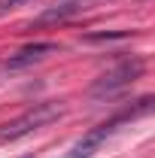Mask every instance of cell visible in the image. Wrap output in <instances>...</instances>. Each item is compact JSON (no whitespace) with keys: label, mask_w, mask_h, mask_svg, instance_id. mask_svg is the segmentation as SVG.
<instances>
[{"label":"cell","mask_w":155,"mask_h":158,"mask_svg":"<svg viewBox=\"0 0 155 158\" xmlns=\"http://www.w3.org/2000/svg\"><path fill=\"white\" fill-rule=\"evenodd\" d=\"M61 116H64V110H61L58 103H34V106H31L27 113H21L19 118L0 125V143L21 140V137H27L31 131H37V128H46L49 122H58Z\"/></svg>","instance_id":"6da1fadb"},{"label":"cell","mask_w":155,"mask_h":158,"mask_svg":"<svg viewBox=\"0 0 155 158\" xmlns=\"http://www.w3.org/2000/svg\"><path fill=\"white\" fill-rule=\"evenodd\" d=\"M140 76H143V58H137V55L125 58L91 82V98H110V94H116L122 88H128L131 82H137Z\"/></svg>","instance_id":"7a4b0ae2"},{"label":"cell","mask_w":155,"mask_h":158,"mask_svg":"<svg viewBox=\"0 0 155 158\" xmlns=\"http://www.w3.org/2000/svg\"><path fill=\"white\" fill-rule=\"evenodd\" d=\"M149 106H152V98H143L140 100V106L137 110H131V113H125V116L119 118H110V122H103V125H97V128H91L88 134H82V137L73 143V149L67 152V158H91L103 146V140L110 137L113 131H116V125L122 122V118H134V116H143V113H149Z\"/></svg>","instance_id":"3957f363"},{"label":"cell","mask_w":155,"mask_h":158,"mask_svg":"<svg viewBox=\"0 0 155 158\" xmlns=\"http://www.w3.org/2000/svg\"><path fill=\"white\" fill-rule=\"evenodd\" d=\"M55 52H58V43H31V46L19 49L15 55H9V58L3 61V70H21V67H31V64H37V61L55 55Z\"/></svg>","instance_id":"277c9868"},{"label":"cell","mask_w":155,"mask_h":158,"mask_svg":"<svg viewBox=\"0 0 155 158\" xmlns=\"http://www.w3.org/2000/svg\"><path fill=\"white\" fill-rule=\"evenodd\" d=\"M85 6L82 3H76V0H64V3H58V6H49L43 15H37V19L31 21V27H43V24H52V21H67L70 15H76V12H82Z\"/></svg>","instance_id":"5b68a950"},{"label":"cell","mask_w":155,"mask_h":158,"mask_svg":"<svg viewBox=\"0 0 155 158\" xmlns=\"http://www.w3.org/2000/svg\"><path fill=\"white\" fill-rule=\"evenodd\" d=\"M125 37H128V31H116V34H110V31H107V34H85L88 43H100V40H125Z\"/></svg>","instance_id":"8992f818"},{"label":"cell","mask_w":155,"mask_h":158,"mask_svg":"<svg viewBox=\"0 0 155 158\" xmlns=\"http://www.w3.org/2000/svg\"><path fill=\"white\" fill-rule=\"evenodd\" d=\"M21 3H27V0H0V15L9 12V9H15V6H21Z\"/></svg>","instance_id":"52a82bcc"},{"label":"cell","mask_w":155,"mask_h":158,"mask_svg":"<svg viewBox=\"0 0 155 158\" xmlns=\"http://www.w3.org/2000/svg\"><path fill=\"white\" fill-rule=\"evenodd\" d=\"M76 3H82V6H85V9H88V3H94V0H76Z\"/></svg>","instance_id":"ba28073f"},{"label":"cell","mask_w":155,"mask_h":158,"mask_svg":"<svg viewBox=\"0 0 155 158\" xmlns=\"http://www.w3.org/2000/svg\"><path fill=\"white\" fill-rule=\"evenodd\" d=\"M27 158H34V155H27Z\"/></svg>","instance_id":"9c48e42d"}]
</instances>
